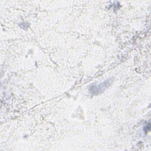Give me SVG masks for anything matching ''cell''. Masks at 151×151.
Segmentation results:
<instances>
[{
    "mask_svg": "<svg viewBox=\"0 0 151 151\" xmlns=\"http://www.w3.org/2000/svg\"><path fill=\"white\" fill-rule=\"evenodd\" d=\"M108 84H109V83H108V81H106L105 82H103L101 84H100L97 86H95L94 88L91 87L89 90L90 91L93 90V93H94V94L95 93H99L100 90H103V89L106 88L108 86Z\"/></svg>",
    "mask_w": 151,
    "mask_h": 151,
    "instance_id": "6da1fadb",
    "label": "cell"
}]
</instances>
